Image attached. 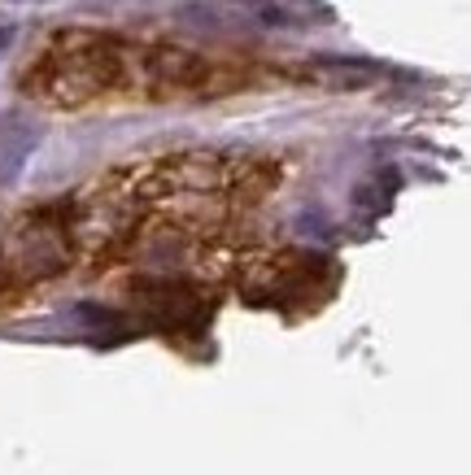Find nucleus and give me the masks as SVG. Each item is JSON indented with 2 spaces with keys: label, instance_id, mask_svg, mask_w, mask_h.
<instances>
[{
  "label": "nucleus",
  "instance_id": "nucleus-1",
  "mask_svg": "<svg viewBox=\"0 0 471 475\" xmlns=\"http://www.w3.org/2000/svg\"><path fill=\"white\" fill-rule=\"evenodd\" d=\"M223 70L192 49L131 44L97 31H66L27 66V97L57 109H83L109 97H184L209 92Z\"/></svg>",
  "mask_w": 471,
  "mask_h": 475
}]
</instances>
